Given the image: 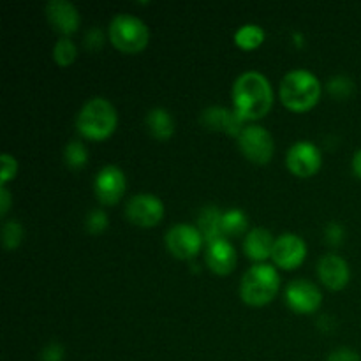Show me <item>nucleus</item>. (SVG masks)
Masks as SVG:
<instances>
[{"mask_svg": "<svg viewBox=\"0 0 361 361\" xmlns=\"http://www.w3.org/2000/svg\"><path fill=\"white\" fill-rule=\"evenodd\" d=\"M109 41L123 53H140L148 44V28L140 18L116 14L109 23Z\"/></svg>", "mask_w": 361, "mask_h": 361, "instance_id": "obj_5", "label": "nucleus"}, {"mask_svg": "<svg viewBox=\"0 0 361 361\" xmlns=\"http://www.w3.org/2000/svg\"><path fill=\"white\" fill-rule=\"evenodd\" d=\"M222 215L217 207H207L201 210L200 217H197V229L203 235L204 243H212L219 238H224V231H222Z\"/></svg>", "mask_w": 361, "mask_h": 361, "instance_id": "obj_18", "label": "nucleus"}, {"mask_svg": "<svg viewBox=\"0 0 361 361\" xmlns=\"http://www.w3.org/2000/svg\"><path fill=\"white\" fill-rule=\"evenodd\" d=\"M18 162L9 154L2 155V185H6L14 175H16Z\"/></svg>", "mask_w": 361, "mask_h": 361, "instance_id": "obj_27", "label": "nucleus"}, {"mask_svg": "<svg viewBox=\"0 0 361 361\" xmlns=\"http://www.w3.org/2000/svg\"><path fill=\"white\" fill-rule=\"evenodd\" d=\"M279 288H281V277L277 270L268 264H256L243 275L240 296L247 305L263 307L275 298Z\"/></svg>", "mask_w": 361, "mask_h": 361, "instance_id": "obj_4", "label": "nucleus"}, {"mask_svg": "<svg viewBox=\"0 0 361 361\" xmlns=\"http://www.w3.org/2000/svg\"><path fill=\"white\" fill-rule=\"evenodd\" d=\"M286 162L293 175L307 178L319 171L321 164H323V155L316 145L309 143V141H300L289 148Z\"/></svg>", "mask_w": 361, "mask_h": 361, "instance_id": "obj_9", "label": "nucleus"}, {"mask_svg": "<svg viewBox=\"0 0 361 361\" xmlns=\"http://www.w3.org/2000/svg\"><path fill=\"white\" fill-rule=\"evenodd\" d=\"M108 226V217H106L104 212L101 210H92L87 215V229L90 233H102Z\"/></svg>", "mask_w": 361, "mask_h": 361, "instance_id": "obj_26", "label": "nucleus"}, {"mask_svg": "<svg viewBox=\"0 0 361 361\" xmlns=\"http://www.w3.org/2000/svg\"><path fill=\"white\" fill-rule=\"evenodd\" d=\"M307 256V245L300 236L296 235H282L275 240L274 250H271V259L282 270H293L300 267Z\"/></svg>", "mask_w": 361, "mask_h": 361, "instance_id": "obj_12", "label": "nucleus"}, {"mask_svg": "<svg viewBox=\"0 0 361 361\" xmlns=\"http://www.w3.org/2000/svg\"><path fill=\"white\" fill-rule=\"evenodd\" d=\"M321 85L312 73L296 69L286 74L281 81V101L295 113H305L317 104Z\"/></svg>", "mask_w": 361, "mask_h": 361, "instance_id": "obj_2", "label": "nucleus"}, {"mask_svg": "<svg viewBox=\"0 0 361 361\" xmlns=\"http://www.w3.org/2000/svg\"><path fill=\"white\" fill-rule=\"evenodd\" d=\"M78 133L92 141H102L116 129V111L109 101L94 97L81 108L76 120Z\"/></svg>", "mask_w": 361, "mask_h": 361, "instance_id": "obj_3", "label": "nucleus"}, {"mask_svg": "<svg viewBox=\"0 0 361 361\" xmlns=\"http://www.w3.org/2000/svg\"><path fill=\"white\" fill-rule=\"evenodd\" d=\"M247 226H249L247 215L242 210H238V208H231V210H228L222 215V231H224V236L240 235V233L245 231Z\"/></svg>", "mask_w": 361, "mask_h": 361, "instance_id": "obj_21", "label": "nucleus"}, {"mask_svg": "<svg viewBox=\"0 0 361 361\" xmlns=\"http://www.w3.org/2000/svg\"><path fill=\"white\" fill-rule=\"evenodd\" d=\"M274 236L270 231L263 228H256L247 235L245 242H243V250H245L247 257L254 261H264L271 257V250H274Z\"/></svg>", "mask_w": 361, "mask_h": 361, "instance_id": "obj_17", "label": "nucleus"}, {"mask_svg": "<svg viewBox=\"0 0 361 361\" xmlns=\"http://www.w3.org/2000/svg\"><path fill=\"white\" fill-rule=\"evenodd\" d=\"M63 159L71 169H81L87 164V148L81 141H71L63 150Z\"/></svg>", "mask_w": 361, "mask_h": 361, "instance_id": "obj_22", "label": "nucleus"}, {"mask_svg": "<svg viewBox=\"0 0 361 361\" xmlns=\"http://www.w3.org/2000/svg\"><path fill=\"white\" fill-rule=\"evenodd\" d=\"M286 302L289 309L298 314H312L319 309L323 296L321 291L309 281H293L286 288Z\"/></svg>", "mask_w": 361, "mask_h": 361, "instance_id": "obj_10", "label": "nucleus"}, {"mask_svg": "<svg viewBox=\"0 0 361 361\" xmlns=\"http://www.w3.org/2000/svg\"><path fill=\"white\" fill-rule=\"evenodd\" d=\"M207 264L217 275H228L236 267V252L226 238H219L207 245Z\"/></svg>", "mask_w": 361, "mask_h": 361, "instance_id": "obj_15", "label": "nucleus"}, {"mask_svg": "<svg viewBox=\"0 0 361 361\" xmlns=\"http://www.w3.org/2000/svg\"><path fill=\"white\" fill-rule=\"evenodd\" d=\"M41 358H42V361H62V358H63L62 345L49 344L48 348H46L44 351H42Z\"/></svg>", "mask_w": 361, "mask_h": 361, "instance_id": "obj_29", "label": "nucleus"}, {"mask_svg": "<svg viewBox=\"0 0 361 361\" xmlns=\"http://www.w3.org/2000/svg\"><path fill=\"white\" fill-rule=\"evenodd\" d=\"M76 46H74L73 41L67 37L60 39L55 44V48H53V59H55V62L62 67L71 66V63L76 60Z\"/></svg>", "mask_w": 361, "mask_h": 361, "instance_id": "obj_23", "label": "nucleus"}, {"mask_svg": "<svg viewBox=\"0 0 361 361\" xmlns=\"http://www.w3.org/2000/svg\"><path fill=\"white\" fill-rule=\"evenodd\" d=\"M243 155L256 164H267L274 157V137L264 127L247 126L238 136Z\"/></svg>", "mask_w": 361, "mask_h": 361, "instance_id": "obj_6", "label": "nucleus"}, {"mask_svg": "<svg viewBox=\"0 0 361 361\" xmlns=\"http://www.w3.org/2000/svg\"><path fill=\"white\" fill-rule=\"evenodd\" d=\"M317 275H319L321 282L326 286L331 291H341L348 286L349 277V267L341 256L337 254H326L317 263Z\"/></svg>", "mask_w": 361, "mask_h": 361, "instance_id": "obj_13", "label": "nucleus"}, {"mask_svg": "<svg viewBox=\"0 0 361 361\" xmlns=\"http://www.w3.org/2000/svg\"><path fill=\"white\" fill-rule=\"evenodd\" d=\"M87 41L94 42V46H101V42H102L101 32H99V30H92L90 34L87 35Z\"/></svg>", "mask_w": 361, "mask_h": 361, "instance_id": "obj_33", "label": "nucleus"}, {"mask_svg": "<svg viewBox=\"0 0 361 361\" xmlns=\"http://www.w3.org/2000/svg\"><path fill=\"white\" fill-rule=\"evenodd\" d=\"M46 16L51 27L63 35L74 34L80 27V14L67 0H51L46 6Z\"/></svg>", "mask_w": 361, "mask_h": 361, "instance_id": "obj_14", "label": "nucleus"}, {"mask_svg": "<svg viewBox=\"0 0 361 361\" xmlns=\"http://www.w3.org/2000/svg\"><path fill=\"white\" fill-rule=\"evenodd\" d=\"M326 236L331 243H341L342 240V228L341 224H330L326 229Z\"/></svg>", "mask_w": 361, "mask_h": 361, "instance_id": "obj_30", "label": "nucleus"}, {"mask_svg": "<svg viewBox=\"0 0 361 361\" xmlns=\"http://www.w3.org/2000/svg\"><path fill=\"white\" fill-rule=\"evenodd\" d=\"M0 203H2V207H0V215H6L7 210H9V204H11V194L9 190L6 189V185H2V189H0Z\"/></svg>", "mask_w": 361, "mask_h": 361, "instance_id": "obj_31", "label": "nucleus"}, {"mask_svg": "<svg viewBox=\"0 0 361 361\" xmlns=\"http://www.w3.org/2000/svg\"><path fill=\"white\" fill-rule=\"evenodd\" d=\"M233 102L235 113L242 122L263 118L274 104L270 81L254 71L242 74L233 87Z\"/></svg>", "mask_w": 361, "mask_h": 361, "instance_id": "obj_1", "label": "nucleus"}, {"mask_svg": "<svg viewBox=\"0 0 361 361\" xmlns=\"http://www.w3.org/2000/svg\"><path fill=\"white\" fill-rule=\"evenodd\" d=\"M201 122L204 123V127L214 130H228L229 134H236L240 136L242 133V120L238 118L235 111H228L224 108H208L203 111L201 116Z\"/></svg>", "mask_w": 361, "mask_h": 361, "instance_id": "obj_16", "label": "nucleus"}, {"mask_svg": "<svg viewBox=\"0 0 361 361\" xmlns=\"http://www.w3.org/2000/svg\"><path fill=\"white\" fill-rule=\"evenodd\" d=\"M353 171H355L356 176L361 178V150L356 152L355 157H353Z\"/></svg>", "mask_w": 361, "mask_h": 361, "instance_id": "obj_32", "label": "nucleus"}, {"mask_svg": "<svg viewBox=\"0 0 361 361\" xmlns=\"http://www.w3.org/2000/svg\"><path fill=\"white\" fill-rule=\"evenodd\" d=\"M264 41V32L259 25H243L236 30L235 42L242 49H256L259 48L261 42Z\"/></svg>", "mask_w": 361, "mask_h": 361, "instance_id": "obj_20", "label": "nucleus"}, {"mask_svg": "<svg viewBox=\"0 0 361 361\" xmlns=\"http://www.w3.org/2000/svg\"><path fill=\"white\" fill-rule=\"evenodd\" d=\"M147 127L152 136L159 141H166L175 133V122L164 108H154L147 115Z\"/></svg>", "mask_w": 361, "mask_h": 361, "instance_id": "obj_19", "label": "nucleus"}, {"mask_svg": "<svg viewBox=\"0 0 361 361\" xmlns=\"http://www.w3.org/2000/svg\"><path fill=\"white\" fill-rule=\"evenodd\" d=\"M326 361H361L360 355L356 351L349 348H341V349H335V351L330 353Z\"/></svg>", "mask_w": 361, "mask_h": 361, "instance_id": "obj_28", "label": "nucleus"}, {"mask_svg": "<svg viewBox=\"0 0 361 361\" xmlns=\"http://www.w3.org/2000/svg\"><path fill=\"white\" fill-rule=\"evenodd\" d=\"M21 238H23V229H21L20 222L9 221L4 224L2 228V242L6 249H16L20 245Z\"/></svg>", "mask_w": 361, "mask_h": 361, "instance_id": "obj_24", "label": "nucleus"}, {"mask_svg": "<svg viewBox=\"0 0 361 361\" xmlns=\"http://www.w3.org/2000/svg\"><path fill=\"white\" fill-rule=\"evenodd\" d=\"M126 215L134 226L140 228H154L164 217V207L161 200L152 194H137L130 197L126 207Z\"/></svg>", "mask_w": 361, "mask_h": 361, "instance_id": "obj_8", "label": "nucleus"}, {"mask_svg": "<svg viewBox=\"0 0 361 361\" xmlns=\"http://www.w3.org/2000/svg\"><path fill=\"white\" fill-rule=\"evenodd\" d=\"M328 90H330V94L334 95V97L345 99V97H349L353 92V81L348 80V78H344V76L334 78V80L328 83Z\"/></svg>", "mask_w": 361, "mask_h": 361, "instance_id": "obj_25", "label": "nucleus"}, {"mask_svg": "<svg viewBox=\"0 0 361 361\" xmlns=\"http://www.w3.org/2000/svg\"><path fill=\"white\" fill-rule=\"evenodd\" d=\"M204 240L200 229L190 224H175L166 233V247L178 259H190L200 252Z\"/></svg>", "mask_w": 361, "mask_h": 361, "instance_id": "obj_7", "label": "nucleus"}, {"mask_svg": "<svg viewBox=\"0 0 361 361\" xmlns=\"http://www.w3.org/2000/svg\"><path fill=\"white\" fill-rule=\"evenodd\" d=\"M94 192L102 204L118 203L126 192V175L116 166H106L94 180Z\"/></svg>", "mask_w": 361, "mask_h": 361, "instance_id": "obj_11", "label": "nucleus"}]
</instances>
